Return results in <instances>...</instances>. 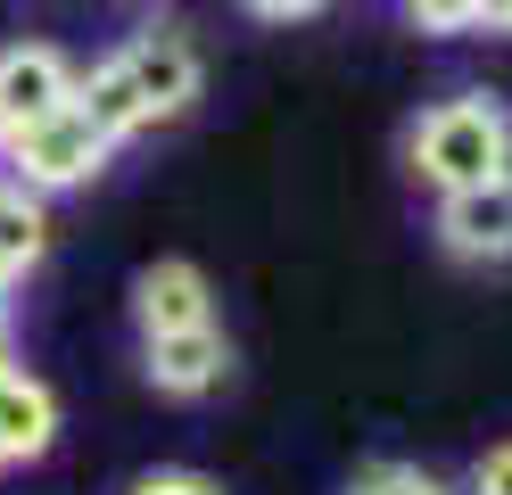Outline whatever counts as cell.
Instances as JSON below:
<instances>
[{
    "label": "cell",
    "mask_w": 512,
    "mask_h": 495,
    "mask_svg": "<svg viewBox=\"0 0 512 495\" xmlns=\"http://www.w3.org/2000/svg\"><path fill=\"white\" fill-rule=\"evenodd\" d=\"M232 9H240L248 25H281V33H290V25H314L331 0H232Z\"/></svg>",
    "instance_id": "5bb4252c"
},
{
    "label": "cell",
    "mask_w": 512,
    "mask_h": 495,
    "mask_svg": "<svg viewBox=\"0 0 512 495\" xmlns=\"http://www.w3.org/2000/svg\"><path fill=\"white\" fill-rule=\"evenodd\" d=\"M413 33H430V42H455V33H471V0H397Z\"/></svg>",
    "instance_id": "7c38bea8"
},
{
    "label": "cell",
    "mask_w": 512,
    "mask_h": 495,
    "mask_svg": "<svg viewBox=\"0 0 512 495\" xmlns=\"http://www.w3.org/2000/svg\"><path fill=\"white\" fill-rule=\"evenodd\" d=\"M9 132H17V124H9V116H0V149H9Z\"/></svg>",
    "instance_id": "ac0fdd59"
},
{
    "label": "cell",
    "mask_w": 512,
    "mask_h": 495,
    "mask_svg": "<svg viewBox=\"0 0 512 495\" xmlns=\"http://www.w3.org/2000/svg\"><path fill=\"white\" fill-rule=\"evenodd\" d=\"M124 9H166V0H124Z\"/></svg>",
    "instance_id": "e0dca14e"
},
{
    "label": "cell",
    "mask_w": 512,
    "mask_h": 495,
    "mask_svg": "<svg viewBox=\"0 0 512 495\" xmlns=\"http://www.w3.org/2000/svg\"><path fill=\"white\" fill-rule=\"evenodd\" d=\"M232 380V330H166V339H141V388L166 396V405H207V396Z\"/></svg>",
    "instance_id": "5b68a950"
},
{
    "label": "cell",
    "mask_w": 512,
    "mask_h": 495,
    "mask_svg": "<svg viewBox=\"0 0 512 495\" xmlns=\"http://www.w3.org/2000/svg\"><path fill=\"white\" fill-rule=\"evenodd\" d=\"M75 83H83V66L58 42H9V50H0V116H9V124H34L50 108H67Z\"/></svg>",
    "instance_id": "ba28073f"
},
{
    "label": "cell",
    "mask_w": 512,
    "mask_h": 495,
    "mask_svg": "<svg viewBox=\"0 0 512 495\" xmlns=\"http://www.w3.org/2000/svg\"><path fill=\"white\" fill-rule=\"evenodd\" d=\"M50 240H58L50 198H34L25 182H9V174H0V264H9L17 281H34L42 264H50Z\"/></svg>",
    "instance_id": "9c48e42d"
},
{
    "label": "cell",
    "mask_w": 512,
    "mask_h": 495,
    "mask_svg": "<svg viewBox=\"0 0 512 495\" xmlns=\"http://www.w3.org/2000/svg\"><path fill=\"white\" fill-rule=\"evenodd\" d=\"M463 495H512V438H496V446H479L471 462H463V479H455Z\"/></svg>",
    "instance_id": "4fadbf2b"
},
{
    "label": "cell",
    "mask_w": 512,
    "mask_h": 495,
    "mask_svg": "<svg viewBox=\"0 0 512 495\" xmlns=\"http://www.w3.org/2000/svg\"><path fill=\"white\" fill-rule=\"evenodd\" d=\"M207 322H223V306H215V281H207L199 256H157V264L133 273V330H141V339L207 330Z\"/></svg>",
    "instance_id": "8992f818"
},
{
    "label": "cell",
    "mask_w": 512,
    "mask_h": 495,
    "mask_svg": "<svg viewBox=\"0 0 512 495\" xmlns=\"http://www.w3.org/2000/svg\"><path fill=\"white\" fill-rule=\"evenodd\" d=\"M0 479H9V454H0Z\"/></svg>",
    "instance_id": "d6986e66"
},
{
    "label": "cell",
    "mask_w": 512,
    "mask_h": 495,
    "mask_svg": "<svg viewBox=\"0 0 512 495\" xmlns=\"http://www.w3.org/2000/svg\"><path fill=\"white\" fill-rule=\"evenodd\" d=\"M207 91V58L182 25H149V33H124L116 50H100L75 83V108L108 132L116 149L149 141V132L182 124Z\"/></svg>",
    "instance_id": "6da1fadb"
},
{
    "label": "cell",
    "mask_w": 512,
    "mask_h": 495,
    "mask_svg": "<svg viewBox=\"0 0 512 495\" xmlns=\"http://www.w3.org/2000/svg\"><path fill=\"white\" fill-rule=\"evenodd\" d=\"M430 240L438 256L455 264H512V174L479 182V190H455V198H430Z\"/></svg>",
    "instance_id": "277c9868"
},
{
    "label": "cell",
    "mask_w": 512,
    "mask_h": 495,
    "mask_svg": "<svg viewBox=\"0 0 512 495\" xmlns=\"http://www.w3.org/2000/svg\"><path fill=\"white\" fill-rule=\"evenodd\" d=\"M0 297H9V306H17V273H9V264H0Z\"/></svg>",
    "instance_id": "2e32d148"
},
{
    "label": "cell",
    "mask_w": 512,
    "mask_h": 495,
    "mask_svg": "<svg viewBox=\"0 0 512 495\" xmlns=\"http://www.w3.org/2000/svg\"><path fill=\"white\" fill-rule=\"evenodd\" d=\"M58 429H67V405H58V388L34 372V363H0V454H9V471H34V462L58 454Z\"/></svg>",
    "instance_id": "52a82bcc"
},
{
    "label": "cell",
    "mask_w": 512,
    "mask_h": 495,
    "mask_svg": "<svg viewBox=\"0 0 512 495\" xmlns=\"http://www.w3.org/2000/svg\"><path fill=\"white\" fill-rule=\"evenodd\" d=\"M0 165H9V182H25L34 198H75V190H91V182L116 165V141L67 99V108L17 124L9 149H0Z\"/></svg>",
    "instance_id": "3957f363"
},
{
    "label": "cell",
    "mask_w": 512,
    "mask_h": 495,
    "mask_svg": "<svg viewBox=\"0 0 512 495\" xmlns=\"http://www.w3.org/2000/svg\"><path fill=\"white\" fill-rule=\"evenodd\" d=\"M339 495H463L446 471H430V462H405V454H380V462H364L356 479H347Z\"/></svg>",
    "instance_id": "30bf717a"
},
{
    "label": "cell",
    "mask_w": 512,
    "mask_h": 495,
    "mask_svg": "<svg viewBox=\"0 0 512 495\" xmlns=\"http://www.w3.org/2000/svg\"><path fill=\"white\" fill-rule=\"evenodd\" d=\"M116 495H232L215 471H190V462H157V471H133Z\"/></svg>",
    "instance_id": "8fae6325"
},
{
    "label": "cell",
    "mask_w": 512,
    "mask_h": 495,
    "mask_svg": "<svg viewBox=\"0 0 512 495\" xmlns=\"http://www.w3.org/2000/svg\"><path fill=\"white\" fill-rule=\"evenodd\" d=\"M471 33H488V42H512V0H471Z\"/></svg>",
    "instance_id": "9a60e30c"
},
{
    "label": "cell",
    "mask_w": 512,
    "mask_h": 495,
    "mask_svg": "<svg viewBox=\"0 0 512 495\" xmlns=\"http://www.w3.org/2000/svg\"><path fill=\"white\" fill-rule=\"evenodd\" d=\"M397 157L430 198H455V190H479V182L512 174V99L488 91V83L422 99L405 116V132H397Z\"/></svg>",
    "instance_id": "7a4b0ae2"
}]
</instances>
